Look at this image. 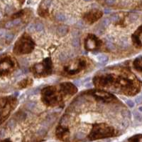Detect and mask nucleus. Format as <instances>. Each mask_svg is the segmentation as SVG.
Instances as JSON below:
<instances>
[{"instance_id": "28", "label": "nucleus", "mask_w": 142, "mask_h": 142, "mask_svg": "<svg viewBox=\"0 0 142 142\" xmlns=\"http://www.w3.org/2000/svg\"><path fill=\"white\" fill-rule=\"evenodd\" d=\"M45 133H46V131H45V129H41L38 131V134H41V135H43V134H45Z\"/></svg>"}, {"instance_id": "7", "label": "nucleus", "mask_w": 142, "mask_h": 142, "mask_svg": "<svg viewBox=\"0 0 142 142\" xmlns=\"http://www.w3.org/2000/svg\"><path fill=\"white\" fill-rule=\"evenodd\" d=\"M35 26V30L37 31H41L43 30V24L42 23H37L36 24H34Z\"/></svg>"}, {"instance_id": "11", "label": "nucleus", "mask_w": 142, "mask_h": 142, "mask_svg": "<svg viewBox=\"0 0 142 142\" xmlns=\"http://www.w3.org/2000/svg\"><path fill=\"white\" fill-rule=\"evenodd\" d=\"M14 35L12 33H6L5 35V38L8 41H11L14 39Z\"/></svg>"}, {"instance_id": "35", "label": "nucleus", "mask_w": 142, "mask_h": 142, "mask_svg": "<svg viewBox=\"0 0 142 142\" xmlns=\"http://www.w3.org/2000/svg\"><path fill=\"white\" fill-rule=\"evenodd\" d=\"M85 1H90V0H85Z\"/></svg>"}, {"instance_id": "10", "label": "nucleus", "mask_w": 142, "mask_h": 142, "mask_svg": "<svg viewBox=\"0 0 142 142\" xmlns=\"http://www.w3.org/2000/svg\"><path fill=\"white\" fill-rule=\"evenodd\" d=\"M110 21H112V22H117V21H119V16L118 14H115L112 15L111 17L110 18Z\"/></svg>"}, {"instance_id": "15", "label": "nucleus", "mask_w": 142, "mask_h": 142, "mask_svg": "<svg viewBox=\"0 0 142 142\" xmlns=\"http://www.w3.org/2000/svg\"><path fill=\"white\" fill-rule=\"evenodd\" d=\"M27 30H28V31H29V32H33V31H35V26H34V24H31L28 26Z\"/></svg>"}, {"instance_id": "18", "label": "nucleus", "mask_w": 142, "mask_h": 142, "mask_svg": "<svg viewBox=\"0 0 142 142\" xmlns=\"http://www.w3.org/2000/svg\"><path fill=\"white\" fill-rule=\"evenodd\" d=\"M137 19H138V16L136 14H132L130 16V20L132 21H135L136 20H137Z\"/></svg>"}, {"instance_id": "19", "label": "nucleus", "mask_w": 142, "mask_h": 142, "mask_svg": "<svg viewBox=\"0 0 142 142\" xmlns=\"http://www.w3.org/2000/svg\"><path fill=\"white\" fill-rule=\"evenodd\" d=\"M12 21H13V23H14V26H17V25H18V24H21V19H14V20H13Z\"/></svg>"}, {"instance_id": "25", "label": "nucleus", "mask_w": 142, "mask_h": 142, "mask_svg": "<svg viewBox=\"0 0 142 142\" xmlns=\"http://www.w3.org/2000/svg\"><path fill=\"white\" fill-rule=\"evenodd\" d=\"M76 136H77V137H78V139H82V138L85 137V134H82V132H78V133L76 134Z\"/></svg>"}, {"instance_id": "30", "label": "nucleus", "mask_w": 142, "mask_h": 142, "mask_svg": "<svg viewBox=\"0 0 142 142\" xmlns=\"http://www.w3.org/2000/svg\"><path fill=\"white\" fill-rule=\"evenodd\" d=\"M5 137V132L4 130L0 131V138H4Z\"/></svg>"}, {"instance_id": "17", "label": "nucleus", "mask_w": 142, "mask_h": 142, "mask_svg": "<svg viewBox=\"0 0 142 142\" xmlns=\"http://www.w3.org/2000/svg\"><path fill=\"white\" fill-rule=\"evenodd\" d=\"M72 35H73V38L74 37H79V36H80V31H78V30H74L72 32Z\"/></svg>"}, {"instance_id": "32", "label": "nucleus", "mask_w": 142, "mask_h": 142, "mask_svg": "<svg viewBox=\"0 0 142 142\" xmlns=\"http://www.w3.org/2000/svg\"><path fill=\"white\" fill-rule=\"evenodd\" d=\"M85 86H86V87H91V86H92V84H91V83L86 84H85Z\"/></svg>"}, {"instance_id": "33", "label": "nucleus", "mask_w": 142, "mask_h": 142, "mask_svg": "<svg viewBox=\"0 0 142 142\" xmlns=\"http://www.w3.org/2000/svg\"><path fill=\"white\" fill-rule=\"evenodd\" d=\"M28 71V69H24V70L23 69V71H22V72H23V74H26Z\"/></svg>"}, {"instance_id": "5", "label": "nucleus", "mask_w": 142, "mask_h": 142, "mask_svg": "<svg viewBox=\"0 0 142 142\" xmlns=\"http://www.w3.org/2000/svg\"><path fill=\"white\" fill-rule=\"evenodd\" d=\"M56 19L58 21H65L67 19L65 14H64L63 13H58V14H56Z\"/></svg>"}, {"instance_id": "24", "label": "nucleus", "mask_w": 142, "mask_h": 142, "mask_svg": "<svg viewBox=\"0 0 142 142\" xmlns=\"http://www.w3.org/2000/svg\"><path fill=\"white\" fill-rule=\"evenodd\" d=\"M74 84L76 86H81V81L80 80H75L73 81Z\"/></svg>"}, {"instance_id": "23", "label": "nucleus", "mask_w": 142, "mask_h": 142, "mask_svg": "<svg viewBox=\"0 0 142 142\" xmlns=\"http://www.w3.org/2000/svg\"><path fill=\"white\" fill-rule=\"evenodd\" d=\"M6 34V31L5 29H1V30H0V37H4V36H5Z\"/></svg>"}, {"instance_id": "22", "label": "nucleus", "mask_w": 142, "mask_h": 142, "mask_svg": "<svg viewBox=\"0 0 142 142\" xmlns=\"http://www.w3.org/2000/svg\"><path fill=\"white\" fill-rule=\"evenodd\" d=\"M134 117H135V119H137V120L139 119V122H141V120H142V118H141V115H140V114H139L138 113L137 114L136 112H134Z\"/></svg>"}, {"instance_id": "13", "label": "nucleus", "mask_w": 142, "mask_h": 142, "mask_svg": "<svg viewBox=\"0 0 142 142\" xmlns=\"http://www.w3.org/2000/svg\"><path fill=\"white\" fill-rule=\"evenodd\" d=\"M76 26L79 29H83L85 27V24L82 21H79L76 24Z\"/></svg>"}, {"instance_id": "31", "label": "nucleus", "mask_w": 142, "mask_h": 142, "mask_svg": "<svg viewBox=\"0 0 142 142\" xmlns=\"http://www.w3.org/2000/svg\"><path fill=\"white\" fill-rule=\"evenodd\" d=\"M110 11H111V10L110 9H107V8L105 9V14H109V13H110Z\"/></svg>"}, {"instance_id": "14", "label": "nucleus", "mask_w": 142, "mask_h": 142, "mask_svg": "<svg viewBox=\"0 0 142 142\" xmlns=\"http://www.w3.org/2000/svg\"><path fill=\"white\" fill-rule=\"evenodd\" d=\"M126 103H127V104L130 107V108H134V106H135V104H134V102L132 101V100H127L126 101Z\"/></svg>"}, {"instance_id": "2", "label": "nucleus", "mask_w": 142, "mask_h": 142, "mask_svg": "<svg viewBox=\"0 0 142 142\" xmlns=\"http://www.w3.org/2000/svg\"><path fill=\"white\" fill-rule=\"evenodd\" d=\"M97 61L100 62V63H102V64H106L108 60H109V58L107 55L105 54H99L97 56Z\"/></svg>"}, {"instance_id": "36", "label": "nucleus", "mask_w": 142, "mask_h": 142, "mask_svg": "<svg viewBox=\"0 0 142 142\" xmlns=\"http://www.w3.org/2000/svg\"><path fill=\"white\" fill-rule=\"evenodd\" d=\"M0 17H1V14H0Z\"/></svg>"}, {"instance_id": "34", "label": "nucleus", "mask_w": 142, "mask_h": 142, "mask_svg": "<svg viewBox=\"0 0 142 142\" xmlns=\"http://www.w3.org/2000/svg\"><path fill=\"white\" fill-rule=\"evenodd\" d=\"M139 112H142V107H141V106L139 108Z\"/></svg>"}, {"instance_id": "20", "label": "nucleus", "mask_w": 142, "mask_h": 142, "mask_svg": "<svg viewBox=\"0 0 142 142\" xmlns=\"http://www.w3.org/2000/svg\"><path fill=\"white\" fill-rule=\"evenodd\" d=\"M43 4L46 6L49 7L51 4V0H44L43 1Z\"/></svg>"}, {"instance_id": "16", "label": "nucleus", "mask_w": 142, "mask_h": 142, "mask_svg": "<svg viewBox=\"0 0 142 142\" xmlns=\"http://www.w3.org/2000/svg\"><path fill=\"white\" fill-rule=\"evenodd\" d=\"M5 26H6V29H11V28L14 27V23H13V21H9V22H7V23L6 24Z\"/></svg>"}, {"instance_id": "12", "label": "nucleus", "mask_w": 142, "mask_h": 142, "mask_svg": "<svg viewBox=\"0 0 142 142\" xmlns=\"http://www.w3.org/2000/svg\"><path fill=\"white\" fill-rule=\"evenodd\" d=\"M26 107H27V109H28L30 110H32V109H33L36 107V103H34V102H29V103H28L26 104Z\"/></svg>"}, {"instance_id": "8", "label": "nucleus", "mask_w": 142, "mask_h": 142, "mask_svg": "<svg viewBox=\"0 0 142 142\" xmlns=\"http://www.w3.org/2000/svg\"><path fill=\"white\" fill-rule=\"evenodd\" d=\"M58 59H59V60L61 61H66V60L68 59V56H67L65 53H61V54H59Z\"/></svg>"}, {"instance_id": "26", "label": "nucleus", "mask_w": 142, "mask_h": 142, "mask_svg": "<svg viewBox=\"0 0 142 142\" xmlns=\"http://www.w3.org/2000/svg\"><path fill=\"white\" fill-rule=\"evenodd\" d=\"M107 41H110V42H112L113 43V41H114V38L111 36V35H107Z\"/></svg>"}, {"instance_id": "1", "label": "nucleus", "mask_w": 142, "mask_h": 142, "mask_svg": "<svg viewBox=\"0 0 142 142\" xmlns=\"http://www.w3.org/2000/svg\"><path fill=\"white\" fill-rule=\"evenodd\" d=\"M68 29V26H59L58 28L57 33H58V34L59 36H64V35H65L67 34Z\"/></svg>"}, {"instance_id": "9", "label": "nucleus", "mask_w": 142, "mask_h": 142, "mask_svg": "<svg viewBox=\"0 0 142 142\" xmlns=\"http://www.w3.org/2000/svg\"><path fill=\"white\" fill-rule=\"evenodd\" d=\"M106 45H107V48H108L110 50H111V51H115V45L113 44L112 42H110V41H107Z\"/></svg>"}, {"instance_id": "27", "label": "nucleus", "mask_w": 142, "mask_h": 142, "mask_svg": "<svg viewBox=\"0 0 142 142\" xmlns=\"http://www.w3.org/2000/svg\"><path fill=\"white\" fill-rule=\"evenodd\" d=\"M115 0H106V3L108 5H112L115 4Z\"/></svg>"}, {"instance_id": "4", "label": "nucleus", "mask_w": 142, "mask_h": 142, "mask_svg": "<svg viewBox=\"0 0 142 142\" xmlns=\"http://www.w3.org/2000/svg\"><path fill=\"white\" fill-rule=\"evenodd\" d=\"M72 45L75 48H78L80 46V38L79 37H74L72 41Z\"/></svg>"}, {"instance_id": "3", "label": "nucleus", "mask_w": 142, "mask_h": 142, "mask_svg": "<svg viewBox=\"0 0 142 142\" xmlns=\"http://www.w3.org/2000/svg\"><path fill=\"white\" fill-rule=\"evenodd\" d=\"M119 44V45H120L122 47H123V48H125V47L128 46V45H129L128 40H127V39L125 38V37H122V38L120 39Z\"/></svg>"}, {"instance_id": "6", "label": "nucleus", "mask_w": 142, "mask_h": 142, "mask_svg": "<svg viewBox=\"0 0 142 142\" xmlns=\"http://www.w3.org/2000/svg\"><path fill=\"white\" fill-rule=\"evenodd\" d=\"M110 22H111V21H110V18H105L102 21V27H105V28L107 27L110 25Z\"/></svg>"}, {"instance_id": "29", "label": "nucleus", "mask_w": 142, "mask_h": 142, "mask_svg": "<svg viewBox=\"0 0 142 142\" xmlns=\"http://www.w3.org/2000/svg\"><path fill=\"white\" fill-rule=\"evenodd\" d=\"M135 101H136V102L137 104H141V102H142V98H141V96L137 97L136 99H135Z\"/></svg>"}, {"instance_id": "21", "label": "nucleus", "mask_w": 142, "mask_h": 142, "mask_svg": "<svg viewBox=\"0 0 142 142\" xmlns=\"http://www.w3.org/2000/svg\"><path fill=\"white\" fill-rule=\"evenodd\" d=\"M8 126H9L11 129H13V128H14V127L16 126V123L14 122V121H11V122L9 123Z\"/></svg>"}]
</instances>
